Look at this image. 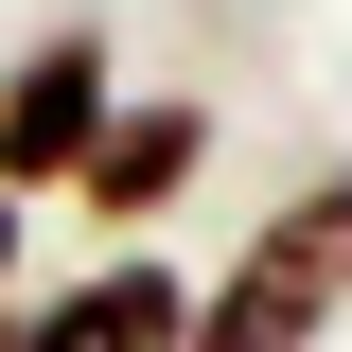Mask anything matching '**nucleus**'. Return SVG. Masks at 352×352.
<instances>
[{
	"label": "nucleus",
	"mask_w": 352,
	"mask_h": 352,
	"mask_svg": "<svg viewBox=\"0 0 352 352\" xmlns=\"http://www.w3.org/2000/svg\"><path fill=\"white\" fill-rule=\"evenodd\" d=\"M106 106H124V53H106V18H53V36L0 53V194L36 212V194H71L88 141H106Z\"/></svg>",
	"instance_id": "obj_2"
},
{
	"label": "nucleus",
	"mask_w": 352,
	"mask_h": 352,
	"mask_svg": "<svg viewBox=\"0 0 352 352\" xmlns=\"http://www.w3.org/2000/svg\"><path fill=\"white\" fill-rule=\"evenodd\" d=\"M18 247H36V229H18V194H0V300H18Z\"/></svg>",
	"instance_id": "obj_5"
},
{
	"label": "nucleus",
	"mask_w": 352,
	"mask_h": 352,
	"mask_svg": "<svg viewBox=\"0 0 352 352\" xmlns=\"http://www.w3.org/2000/svg\"><path fill=\"white\" fill-rule=\"evenodd\" d=\"M194 176H212V88H124V106H106V141H88V176H71V212L141 247Z\"/></svg>",
	"instance_id": "obj_3"
},
{
	"label": "nucleus",
	"mask_w": 352,
	"mask_h": 352,
	"mask_svg": "<svg viewBox=\"0 0 352 352\" xmlns=\"http://www.w3.org/2000/svg\"><path fill=\"white\" fill-rule=\"evenodd\" d=\"M0 352H194V282H176L159 247H106V264H71L53 300L0 317Z\"/></svg>",
	"instance_id": "obj_4"
},
{
	"label": "nucleus",
	"mask_w": 352,
	"mask_h": 352,
	"mask_svg": "<svg viewBox=\"0 0 352 352\" xmlns=\"http://www.w3.org/2000/svg\"><path fill=\"white\" fill-rule=\"evenodd\" d=\"M335 335H352V159H317L300 194L247 212V247H212L194 352H335Z\"/></svg>",
	"instance_id": "obj_1"
}]
</instances>
